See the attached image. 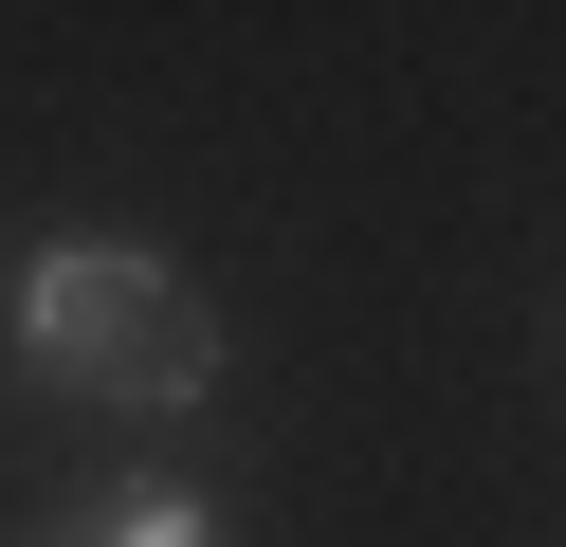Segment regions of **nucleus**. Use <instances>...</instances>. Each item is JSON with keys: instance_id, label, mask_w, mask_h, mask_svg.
Masks as SVG:
<instances>
[{"instance_id": "nucleus-3", "label": "nucleus", "mask_w": 566, "mask_h": 547, "mask_svg": "<svg viewBox=\"0 0 566 547\" xmlns=\"http://www.w3.org/2000/svg\"><path fill=\"white\" fill-rule=\"evenodd\" d=\"M19 547H74V529H19Z\"/></svg>"}, {"instance_id": "nucleus-1", "label": "nucleus", "mask_w": 566, "mask_h": 547, "mask_svg": "<svg viewBox=\"0 0 566 547\" xmlns=\"http://www.w3.org/2000/svg\"><path fill=\"white\" fill-rule=\"evenodd\" d=\"M0 365L55 401H111V420H184V401H220V311L147 238H38L0 292Z\"/></svg>"}, {"instance_id": "nucleus-2", "label": "nucleus", "mask_w": 566, "mask_h": 547, "mask_svg": "<svg viewBox=\"0 0 566 547\" xmlns=\"http://www.w3.org/2000/svg\"><path fill=\"white\" fill-rule=\"evenodd\" d=\"M74 547H220V511L201 493H111V511H74Z\"/></svg>"}]
</instances>
